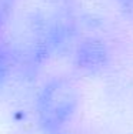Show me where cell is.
<instances>
[{
    "mask_svg": "<svg viewBox=\"0 0 133 134\" xmlns=\"http://www.w3.org/2000/svg\"><path fill=\"white\" fill-rule=\"evenodd\" d=\"M12 70V60L9 56V52L2 43H0V93L4 88L6 83L9 80Z\"/></svg>",
    "mask_w": 133,
    "mask_h": 134,
    "instance_id": "cell-2",
    "label": "cell"
},
{
    "mask_svg": "<svg viewBox=\"0 0 133 134\" xmlns=\"http://www.w3.org/2000/svg\"><path fill=\"white\" fill-rule=\"evenodd\" d=\"M112 2L129 20L133 21V0H112Z\"/></svg>",
    "mask_w": 133,
    "mask_h": 134,
    "instance_id": "cell-4",
    "label": "cell"
},
{
    "mask_svg": "<svg viewBox=\"0 0 133 134\" xmlns=\"http://www.w3.org/2000/svg\"><path fill=\"white\" fill-rule=\"evenodd\" d=\"M79 91L67 77L50 79L40 88L36 101L39 124L49 134H60L62 129L76 114Z\"/></svg>",
    "mask_w": 133,
    "mask_h": 134,
    "instance_id": "cell-1",
    "label": "cell"
},
{
    "mask_svg": "<svg viewBox=\"0 0 133 134\" xmlns=\"http://www.w3.org/2000/svg\"><path fill=\"white\" fill-rule=\"evenodd\" d=\"M60 134H62V133H60Z\"/></svg>",
    "mask_w": 133,
    "mask_h": 134,
    "instance_id": "cell-5",
    "label": "cell"
},
{
    "mask_svg": "<svg viewBox=\"0 0 133 134\" xmlns=\"http://www.w3.org/2000/svg\"><path fill=\"white\" fill-rule=\"evenodd\" d=\"M16 4H17V0H0V30L12 19Z\"/></svg>",
    "mask_w": 133,
    "mask_h": 134,
    "instance_id": "cell-3",
    "label": "cell"
}]
</instances>
